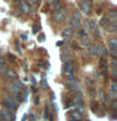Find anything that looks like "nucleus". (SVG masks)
I'll use <instances>...</instances> for the list:
<instances>
[{"label":"nucleus","instance_id":"obj_36","mask_svg":"<svg viewBox=\"0 0 117 121\" xmlns=\"http://www.w3.org/2000/svg\"><path fill=\"white\" fill-rule=\"evenodd\" d=\"M15 1H21V0H15Z\"/></svg>","mask_w":117,"mask_h":121},{"label":"nucleus","instance_id":"obj_7","mask_svg":"<svg viewBox=\"0 0 117 121\" xmlns=\"http://www.w3.org/2000/svg\"><path fill=\"white\" fill-rule=\"evenodd\" d=\"M108 45H109V51H115L117 49V39L116 38H111L108 42Z\"/></svg>","mask_w":117,"mask_h":121},{"label":"nucleus","instance_id":"obj_1","mask_svg":"<svg viewBox=\"0 0 117 121\" xmlns=\"http://www.w3.org/2000/svg\"><path fill=\"white\" fill-rule=\"evenodd\" d=\"M0 116L3 117L5 121H14V119H15V115H14V112H11V111H9V110H1L0 108Z\"/></svg>","mask_w":117,"mask_h":121},{"label":"nucleus","instance_id":"obj_4","mask_svg":"<svg viewBox=\"0 0 117 121\" xmlns=\"http://www.w3.org/2000/svg\"><path fill=\"white\" fill-rule=\"evenodd\" d=\"M49 3L52 4L53 9L55 11H62L63 5H62V1H60V0H49Z\"/></svg>","mask_w":117,"mask_h":121},{"label":"nucleus","instance_id":"obj_30","mask_svg":"<svg viewBox=\"0 0 117 121\" xmlns=\"http://www.w3.org/2000/svg\"><path fill=\"white\" fill-rule=\"evenodd\" d=\"M42 86H43V87H47V86H48L47 82H45V79H43V81H42Z\"/></svg>","mask_w":117,"mask_h":121},{"label":"nucleus","instance_id":"obj_10","mask_svg":"<svg viewBox=\"0 0 117 121\" xmlns=\"http://www.w3.org/2000/svg\"><path fill=\"white\" fill-rule=\"evenodd\" d=\"M21 10H23V13H26V14L30 13V5L25 1L21 3Z\"/></svg>","mask_w":117,"mask_h":121},{"label":"nucleus","instance_id":"obj_24","mask_svg":"<svg viewBox=\"0 0 117 121\" xmlns=\"http://www.w3.org/2000/svg\"><path fill=\"white\" fill-rule=\"evenodd\" d=\"M6 71H8L6 64H4V66H0V74H5Z\"/></svg>","mask_w":117,"mask_h":121},{"label":"nucleus","instance_id":"obj_6","mask_svg":"<svg viewBox=\"0 0 117 121\" xmlns=\"http://www.w3.org/2000/svg\"><path fill=\"white\" fill-rule=\"evenodd\" d=\"M63 72L64 73H69V72H74L73 69V66H72V63L71 62H64L63 63Z\"/></svg>","mask_w":117,"mask_h":121},{"label":"nucleus","instance_id":"obj_26","mask_svg":"<svg viewBox=\"0 0 117 121\" xmlns=\"http://www.w3.org/2000/svg\"><path fill=\"white\" fill-rule=\"evenodd\" d=\"M97 108H98V104H97L96 101H93L92 102V110H93V111H96Z\"/></svg>","mask_w":117,"mask_h":121},{"label":"nucleus","instance_id":"obj_34","mask_svg":"<svg viewBox=\"0 0 117 121\" xmlns=\"http://www.w3.org/2000/svg\"><path fill=\"white\" fill-rule=\"evenodd\" d=\"M26 120H28V116L24 115V116H23V121H26Z\"/></svg>","mask_w":117,"mask_h":121},{"label":"nucleus","instance_id":"obj_3","mask_svg":"<svg viewBox=\"0 0 117 121\" xmlns=\"http://www.w3.org/2000/svg\"><path fill=\"white\" fill-rule=\"evenodd\" d=\"M94 47H96V52H97V56H107L108 54V51L106 49L103 45L101 43H97L94 44Z\"/></svg>","mask_w":117,"mask_h":121},{"label":"nucleus","instance_id":"obj_12","mask_svg":"<svg viewBox=\"0 0 117 121\" xmlns=\"http://www.w3.org/2000/svg\"><path fill=\"white\" fill-rule=\"evenodd\" d=\"M109 24H111V19L107 18V17H103V18H102V20H101V25H103V26H108Z\"/></svg>","mask_w":117,"mask_h":121},{"label":"nucleus","instance_id":"obj_9","mask_svg":"<svg viewBox=\"0 0 117 121\" xmlns=\"http://www.w3.org/2000/svg\"><path fill=\"white\" fill-rule=\"evenodd\" d=\"M69 22H71V24H72V26H73L74 29H81V22L75 20V19H73V18H72Z\"/></svg>","mask_w":117,"mask_h":121},{"label":"nucleus","instance_id":"obj_29","mask_svg":"<svg viewBox=\"0 0 117 121\" xmlns=\"http://www.w3.org/2000/svg\"><path fill=\"white\" fill-rule=\"evenodd\" d=\"M20 38H21V39H28V35H26V34H21Z\"/></svg>","mask_w":117,"mask_h":121},{"label":"nucleus","instance_id":"obj_8","mask_svg":"<svg viewBox=\"0 0 117 121\" xmlns=\"http://www.w3.org/2000/svg\"><path fill=\"white\" fill-rule=\"evenodd\" d=\"M5 74H6V77H9V78H14V79H17V78H18L17 72L13 71V69H8Z\"/></svg>","mask_w":117,"mask_h":121},{"label":"nucleus","instance_id":"obj_13","mask_svg":"<svg viewBox=\"0 0 117 121\" xmlns=\"http://www.w3.org/2000/svg\"><path fill=\"white\" fill-rule=\"evenodd\" d=\"M68 87H69L71 90H73V91H77L79 86H78V82L74 81V82H68Z\"/></svg>","mask_w":117,"mask_h":121},{"label":"nucleus","instance_id":"obj_25","mask_svg":"<svg viewBox=\"0 0 117 121\" xmlns=\"http://www.w3.org/2000/svg\"><path fill=\"white\" fill-rule=\"evenodd\" d=\"M83 25H84V28L87 29V32H88V30H91V25H89V22H88V20H84V22H83Z\"/></svg>","mask_w":117,"mask_h":121},{"label":"nucleus","instance_id":"obj_17","mask_svg":"<svg viewBox=\"0 0 117 121\" xmlns=\"http://www.w3.org/2000/svg\"><path fill=\"white\" fill-rule=\"evenodd\" d=\"M11 85H14L15 87H18V88H19V90H20V91L23 90V87H24V86H23V83H21L20 81H19V79H18V78H17V79H14V81H13V82H11Z\"/></svg>","mask_w":117,"mask_h":121},{"label":"nucleus","instance_id":"obj_32","mask_svg":"<svg viewBox=\"0 0 117 121\" xmlns=\"http://www.w3.org/2000/svg\"><path fill=\"white\" fill-rule=\"evenodd\" d=\"M9 58H10L11 60H15V57H14V56H11V54H9Z\"/></svg>","mask_w":117,"mask_h":121},{"label":"nucleus","instance_id":"obj_31","mask_svg":"<svg viewBox=\"0 0 117 121\" xmlns=\"http://www.w3.org/2000/svg\"><path fill=\"white\" fill-rule=\"evenodd\" d=\"M116 69H112V76H113V77H116Z\"/></svg>","mask_w":117,"mask_h":121},{"label":"nucleus","instance_id":"obj_20","mask_svg":"<svg viewBox=\"0 0 117 121\" xmlns=\"http://www.w3.org/2000/svg\"><path fill=\"white\" fill-rule=\"evenodd\" d=\"M100 66H101V68H107L108 67V62L104 58H101V60H100Z\"/></svg>","mask_w":117,"mask_h":121},{"label":"nucleus","instance_id":"obj_21","mask_svg":"<svg viewBox=\"0 0 117 121\" xmlns=\"http://www.w3.org/2000/svg\"><path fill=\"white\" fill-rule=\"evenodd\" d=\"M116 91H117V83H116L115 79H113L112 83H111V93H116Z\"/></svg>","mask_w":117,"mask_h":121},{"label":"nucleus","instance_id":"obj_18","mask_svg":"<svg viewBox=\"0 0 117 121\" xmlns=\"http://www.w3.org/2000/svg\"><path fill=\"white\" fill-rule=\"evenodd\" d=\"M71 116L73 117L74 120H78V121H79V120H82V113H79L78 111H73V112L71 113Z\"/></svg>","mask_w":117,"mask_h":121},{"label":"nucleus","instance_id":"obj_22","mask_svg":"<svg viewBox=\"0 0 117 121\" xmlns=\"http://www.w3.org/2000/svg\"><path fill=\"white\" fill-rule=\"evenodd\" d=\"M89 53L92 56H97V52H96V47L94 44H89Z\"/></svg>","mask_w":117,"mask_h":121},{"label":"nucleus","instance_id":"obj_28","mask_svg":"<svg viewBox=\"0 0 117 121\" xmlns=\"http://www.w3.org/2000/svg\"><path fill=\"white\" fill-rule=\"evenodd\" d=\"M4 64H5V59L0 58V66H4Z\"/></svg>","mask_w":117,"mask_h":121},{"label":"nucleus","instance_id":"obj_27","mask_svg":"<svg viewBox=\"0 0 117 121\" xmlns=\"http://www.w3.org/2000/svg\"><path fill=\"white\" fill-rule=\"evenodd\" d=\"M38 39H39V42H44V39H45L44 34H39V37H38Z\"/></svg>","mask_w":117,"mask_h":121},{"label":"nucleus","instance_id":"obj_16","mask_svg":"<svg viewBox=\"0 0 117 121\" xmlns=\"http://www.w3.org/2000/svg\"><path fill=\"white\" fill-rule=\"evenodd\" d=\"M73 19H75V20L81 22V11H79L78 9H74L73 10Z\"/></svg>","mask_w":117,"mask_h":121},{"label":"nucleus","instance_id":"obj_23","mask_svg":"<svg viewBox=\"0 0 117 121\" xmlns=\"http://www.w3.org/2000/svg\"><path fill=\"white\" fill-rule=\"evenodd\" d=\"M68 57H69V53H68V52H63L62 56H60V58H62V60H64V62H67Z\"/></svg>","mask_w":117,"mask_h":121},{"label":"nucleus","instance_id":"obj_35","mask_svg":"<svg viewBox=\"0 0 117 121\" xmlns=\"http://www.w3.org/2000/svg\"><path fill=\"white\" fill-rule=\"evenodd\" d=\"M30 3H37V0H30Z\"/></svg>","mask_w":117,"mask_h":121},{"label":"nucleus","instance_id":"obj_5","mask_svg":"<svg viewBox=\"0 0 117 121\" xmlns=\"http://www.w3.org/2000/svg\"><path fill=\"white\" fill-rule=\"evenodd\" d=\"M3 105L6 107V110H11V112H13L15 108H17V105H15L13 101L8 100V98H4V101H3Z\"/></svg>","mask_w":117,"mask_h":121},{"label":"nucleus","instance_id":"obj_15","mask_svg":"<svg viewBox=\"0 0 117 121\" xmlns=\"http://www.w3.org/2000/svg\"><path fill=\"white\" fill-rule=\"evenodd\" d=\"M64 19V13L63 11H57L55 13V20L57 22H62Z\"/></svg>","mask_w":117,"mask_h":121},{"label":"nucleus","instance_id":"obj_19","mask_svg":"<svg viewBox=\"0 0 117 121\" xmlns=\"http://www.w3.org/2000/svg\"><path fill=\"white\" fill-rule=\"evenodd\" d=\"M9 90H10V91H11V92H13L14 95H15V93H20V90H19L18 87H15L14 85H11V83L9 85Z\"/></svg>","mask_w":117,"mask_h":121},{"label":"nucleus","instance_id":"obj_33","mask_svg":"<svg viewBox=\"0 0 117 121\" xmlns=\"http://www.w3.org/2000/svg\"><path fill=\"white\" fill-rule=\"evenodd\" d=\"M33 32H34V33L38 32V28H37V26H33Z\"/></svg>","mask_w":117,"mask_h":121},{"label":"nucleus","instance_id":"obj_14","mask_svg":"<svg viewBox=\"0 0 117 121\" xmlns=\"http://www.w3.org/2000/svg\"><path fill=\"white\" fill-rule=\"evenodd\" d=\"M72 34H73V30H72V28H66L62 32V35L63 37H71Z\"/></svg>","mask_w":117,"mask_h":121},{"label":"nucleus","instance_id":"obj_2","mask_svg":"<svg viewBox=\"0 0 117 121\" xmlns=\"http://www.w3.org/2000/svg\"><path fill=\"white\" fill-rule=\"evenodd\" d=\"M79 11H83V13H86V14H89L91 13V3H87L86 0L84 1H81L79 3Z\"/></svg>","mask_w":117,"mask_h":121},{"label":"nucleus","instance_id":"obj_11","mask_svg":"<svg viewBox=\"0 0 117 121\" xmlns=\"http://www.w3.org/2000/svg\"><path fill=\"white\" fill-rule=\"evenodd\" d=\"M67 81H68V82H74V81H77V79H75L74 72H69V73H67Z\"/></svg>","mask_w":117,"mask_h":121}]
</instances>
